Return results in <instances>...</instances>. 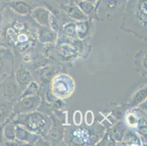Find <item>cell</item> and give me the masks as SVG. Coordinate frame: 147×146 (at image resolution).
I'll use <instances>...</instances> for the list:
<instances>
[{"instance_id":"6da1fadb","label":"cell","mask_w":147,"mask_h":146,"mask_svg":"<svg viewBox=\"0 0 147 146\" xmlns=\"http://www.w3.org/2000/svg\"><path fill=\"white\" fill-rule=\"evenodd\" d=\"M52 88L54 94L58 97H67L73 92V80L66 75L58 76L53 80Z\"/></svg>"},{"instance_id":"7a4b0ae2","label":"cell","mask_w":147,"mask_h":146,"mask_svg":"<svg viewBox=\"0 0 147 146\" xmlns=\"http://www.w3.org/2000/svg\"><path fill=\"white\" fill-rule=\"evenodd\" d=\"M89 114H90V112H86V124H88V121L89 120H91V122L92 123V121H93V116H92V115L91 116V117L89 116Z\"/></svg>"}]
</instances>
